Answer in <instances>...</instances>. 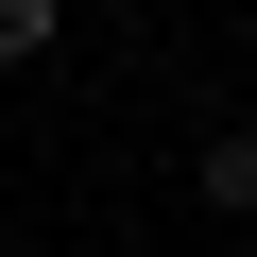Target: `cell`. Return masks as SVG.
Wrapping results in <instances>:
<instances>
[{"label": "cell", "instance_id": "1", "mask_svg": "<svg viewBox=\"0 0 257 257\" xmlns=\"http://www.w3.org/2000/svg\"><path fill=\"white\" fill-rule=\"evenodd\" d=\"M52 35H69V0H0V69H35Z\"/></svg>", "mask_w": 257, "mask_h": 257}]
</instances>
